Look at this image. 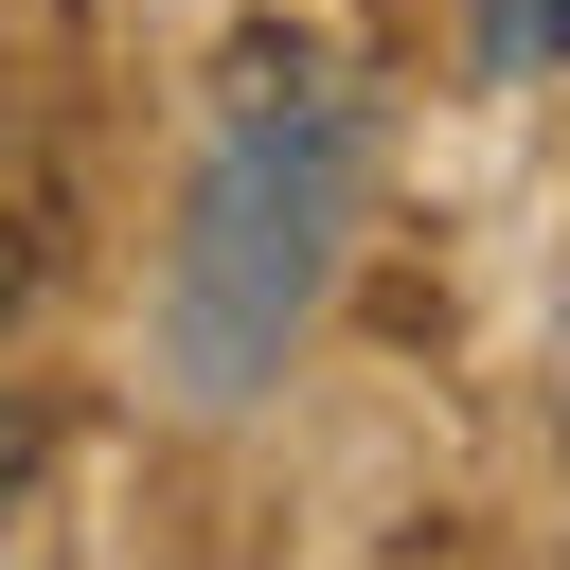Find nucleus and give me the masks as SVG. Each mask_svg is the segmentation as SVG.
<instances>
[{"mask_svg":"<svg viewBox=\"0 0 570 570\" xmlns=\"http://www.w3.org/2000/svg\"><path fill=\"white\" fill-rule=\"evenodd\" d=\"M356 89L303 53V36H249L232 89H214V160H196V214L160 249V374L196 410H249L285 374V338L321 321L338 249H356Z\"/></svg>","mask_w":570,"mask_h":570,"instance_id":"nucleus-1","label":"nucleus"},{"mask_svg":"<svg viewBox=\"0 0 570 570\" xmlns=\"http://www.w3.org/2000/svg\"><path fill=\"white\" fill-rule=\"evenodd\" d=\"M481 53H499V71H552V53H570V0H481Z\"/></svg>","mask_w":570,"mask_h":570,"instance_id":"nucleus-2","label":"nucleus"},{"mask_svg":"<svg viewBox=\"0 0 570 570\" xmlns=\"http://www.w3.org/2000/svg\"><path fill=\"white\" fill-rule=\"evenodd\" d=\"M18 321H36V178L0 160V338H18Z\"/></svg>","mask_w":570,"mask_h":570,"instance_id":"nucleus-3","label":"nucleus"}]
</instances>
